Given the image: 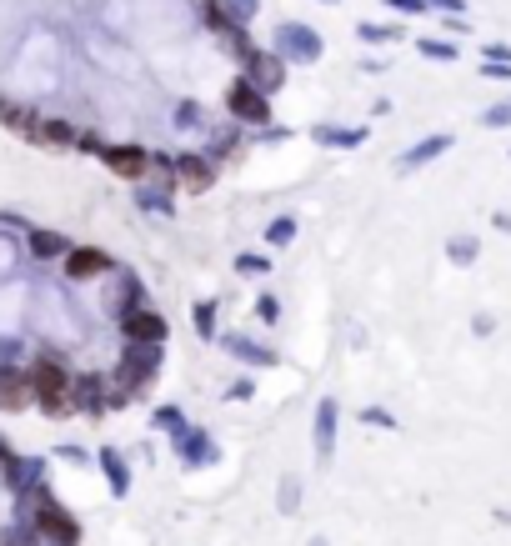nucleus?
I'll use <instances>...</instances> for the list:
<instances>
[{"label": "nucleus", "mask_w": 511, "mask_h": 546, "mask_svg": "<svg viewBox=\"0 0 511 546\" xmlns=\"http://www.w3.org/2000/svg\"><path fill=\"white\" fill-rule=\"evenodd\" d=\"M16 501H21L16 516L36 521V531H41L51 546H81V521H76L46 486H36V491H26V496H16Z\"/></svg>", "instance_id": "nucleus-1"}, {"label": "nucleus", "mask_w": 511, "mask_h": 546, "mask_svg": "<svg viewBox=\"0 0 511 546\" xmlns=\"http://www.w3.org/2000/svg\"><path fill=\"white\" fill-rule=\"evenodd\" d=\"M161 376V346H126L111 366V406H131L151 381Z\"/></svg>", "instance_id": "nucleus-2"}, {"label": "nucleus", "mask_w": 511, "mask_h": 546, "mask_svg": "<svg viewBox=\"0 0 511 546\" xmlns=\"http://www.w3.org/2000/svg\"><path fill=\"white\" fill-rule=\"evenodd\" d=\"M136 306H146V281L136 276V271H111L106 276V301H101V311L111 316V321H121V316H131Z\"/></svg>", "instance_id": "nucleus-3"}, {"label": "nucleus", "mask_w": 511, "mask_h": 546, "mask_svg": "<svg viewBox=\"0 0 511 546\" xmlns=\"http://www.w3.org/2000/svg\"><path fill=\"white\" fill-rule=\"evenodd\" d=\"M26 381H31V391H36V406H41V401L71 396V381H76V376L66 371V361H61V356H51V351H46V356H36V361L26 366Z\"/></svg>", "instance_id": "nucleus-4"}, {"label": "nucleus", "mask_w": 511, "mask_h": 546, "mask_svg": "<svg viewBox=\"0 0 511 546\" xmlns=\"http://www.w3.org/2000/svg\"><path fill=\"white\" fill-rule=\"evenodd\" d=\"M101 161H106V171H111V176L136 181V186L156 171V156H151V151H141V146H101Z\"/></svg>", "instance_id": "nucleus-5"}, {"label": "nucleus", "mask_w": 511, "mask_h": 546, "mask_svg": "<svg viewBox=\"0 0 511 546\" xmlns=\"http://www.w3.org/2000/svg\"><path fill=\"white\" fill-rule=\"evenodd\" d=\"M226 106H231V116L246 121V126H266V121H271V101H266V91H261L256 81H246V76L231 86Z\"/></svg>", "instance_id": "nucleus-6"}, {"label": "nucleus", "mask_w": 511, "mask_h": 546, "mask_svg": "<svg viewBox=\"0 0 511 546\" xmlns=\"http://www.w3.org/2000/svg\"><path fill=\"white\" fill-rule=\"evenodd\" d=\"M66 281H106L111 271H116V261H111V251H101V246H71V256H66Z\"/></svg>", "instance_id": "nucleus-7"}, {"label": "nucleus", "mask_w": 511, "mask_h": 546, "mask_svg": "<svg viewBox=\"0 0 511 546\" xmlns=\"http://www.w3.org/2000/svg\"><path fill=\"white\" fill-rule=\"evenodd\" d=\"M116 326H121L126 346H161V341H166V331H171V326H166V316H161V311H151V306H136V311H131V316H121Z\"/></svg>", "instance_id": "nucleus-8"}, {"label": "nucleus", "mask_w": 511, "mask_h": 546, "mask_svg": "<svg viewBox=\"0 0 511 546\" xmlns=\"http://www.w3.org/2000/svg\"><path fill=\"white\" fill-rule=\"evenodd\" d=\"M221 346H226L241 366H251V371H271V366H281V351L266 346V341H256V336H246V331H226Z\"/></svg>", "instance_id": "nucleus-9"}, {"label": "nucleus", "mask_w": 511, "mask_h": 546, "mask_svg": "<svg viewBox=\"0 0 511 546\" xmlns=\"http://www.w3.org/2000/svg\"><path fill=\"white\" fill-rule=\"evenodd\" d=\"M171 441H176V456H181L186 471H196V466H216V461H221V446L211 441L206 426H186V431L171 436Z\"/></svg>", "instance_id": "nucleus-10"}, {"label": "nucleus", "mask_w": 511, "mask_h": 546, "mask_svg": "<svg viewBox=\"0 0 511 546\" xmlns=\"http://www.w3.org/2000/svg\"><path fill=\"white\" fill-rule=\"evenodd\" d=\"M336 421H341L336 396H321V401H316V416H311V446H316V461H321V466L336 456Z\"/></svg>", "instance_id": "nucleus-11"}, {"label": "nucleus", "mask_w": 511, "mask_h": 546, "mask_svg": "<svg viewBox=\"0 0 511 546\" xmlns=\"http://www.w3.org/2000/svg\"><path fill=\"white\" fill-rule=\"evenodd\" d=\"M216 171H221V166H216L206 151H181V156H176V186H181V191H211V186H216Z\"/></svg>", "instance_id": "nucleus-12"}, {"label": "nucleus", "mask_w": 511, "mask_h": 546, "mask_svg": "<svg viewBox=\"0 0 511 546\" xmlns=\"http://www.w3.org/2000/svg\"><path fill=\"white\" fill-rule=\"evenodd\" d=\"M71 401H76L81 416H101V411H111V376H96V371L76 376V381H71Z\"/></svg>", "instance_id": "nucleus-13"}, {"label": "nucleus", "mask_w": 511, "mask_h": 546, "mask_svg": "<svg viewBox=\"0 0 511 546\" xmlns=\"http://www.w3.org/2000/svg\"><path fill=\"white\" fill-rule=\"evenodd\" d=\"M446 151H451V136H426V141H416L406 156H396V176H411V171L431 166V161L446 156Z\"/></svg>", "instance_id": "nucleus-14"}, {"label": "nucleus", "mask_w": 511, "mask_h": 546, "mask_svg": "<svg viewBox=\"0 0 511 546\" xmlns=\"http://www.w3.org/2000/svg\"><path fill=\"white\" fill-rule=\"evenodd\" d=\"M41 121H46V116H36L31 106H21V101H11V96H0V126H6V131H16V136L36 141Z\"/></svg>", "instance_id": "nucleus-15"}, {"label": "nucleus", "mask_w": 511, "mask_h": 546, "mask_svg": "<svg viewBox=\"0 0 511 546\" xmlns=\"http://www.w3.org/2000/svg\"><path fill=\"white\" fill-rule=\"evenodd\" d=\"M31 381L16 371V366H0V411H26L31 406Z\"/></svg>", "instance_id": "nucleus-16"}, {"label": "nucleus", "mask_w": 511, "mask_h": 546, "mask_svg": "<svg viewBox=\"0 0 511 546\" xmlns=\"http://www.w3.org/2000/svg\"><path fill=\"white\" fill-rule=\"evenodd\" d=\"M96 461H101V471H106V486H111V496H126V491H131V461H126V451H116V446H101V451H96Z\"/></svg>", "instance_id": "nucleus-17"}, {"label": "nucleus", "mask_w": 511, "mask_h": 546, "mask_svg": "<svg viewBox=\"0 0 511 546\" xmlns=\"http://www.w3.org/2000/svg\"><path fill=\"white\" fill-rule=\"evenodd\" d=\"M246 81H256L261 91H281L286 66H281V61H271V56H251V61H246Z\"/></svg>", "instance_id": "nucleus-18"}, {"label": "nucleus", "mask_w": 511, "mask_h": 546, "mask_svg": "<svg viewBox=\"0 0 511 546\" xmlns=\"http://www.w3.org/2000/svg\"><path fill=\"white\" fill-rule=\"evenodd\" d=\"M26 246H31V256H36V261H56V256L66 261V256H71V241H66L61 231H31V241H26Z\"/></svg>", "instance_id": "nucleus-19"}, {"label": "nucleus", "mask_w": 511, "mask_h": 546, "mask_svg": "<svg viewBox=\"0 0 511 546\" xmlns=\"http://www.w3.org/2000/svg\"><path fill=\"white\" fill-rule=\"evenodd\" d=\"M171 186H176V181L141 186V191H136V206H141V211H151V216H171V211H176V201H171Z\"/></svg>", "instance_id": "nucleus-20"}, {"label": "nucleus", "mask_w": 511, "mask_h": 546, "mask_svg": "<svg viewBox=\"0 0 511 546\" xmlns=\"http://www.w3.org/2000/svg\"><path fill=\"white\" fill-rule=\"evenodd\" d=\"M476 256H481V241H476L471 231H456V236L446 241V261H451V266H476Z\"/></svg>", "instance_id": "nucleus-21"}, {"label": "nucleus", "mask_w": 511, "mask_h": 546, "mask_svg": "<svg viewBox=\"0 0 511 546\" xmlns=\"http://www.w3.org/2000/svg\"><path fill=\"white\" fill-rule=\"evenodd\" d=\"M281 41H286V51L301 56V61H316V56H321V41H311V31H301V26H286Z\"/></svg>", "instance_id": "nucleus-22"}, {"label": "nucleus", "mask_w": 511, "mask_h": 546, "mask_svg": "<svg viewBox=\"0 0 511 546\" xmlns=\"http://www.w3.org/2000/svg\"><path fill=\"white\" fill-rule=\"evenodd\" d=\"M236 146H241V126L231 121V126H221V131L211 136V146H206V156H211V161L221 166V161H231V151H236Z\"/></svg>", "instance_id": "nucleus-23"}, {"label": "nucleus", "mask_w": 511, "mask_h": 546, "mask_svg": "<svg viewBox=\"0 0 511 546\" xmlns=\"http://www.w3.org/2000/svg\"><path fill=\"white\" fill-rule=\"evenodd\" d=\"M191 421H186V411L181 406H156L151 411V431H161V436H181Z\"/></svg>", "instance_id": "nucleus-24"}, {"label": "nucleus", "mask_w": 511, "mask_h": 546, "mask_svg": "<svg viewBox=\"0 0 511 546\" xmlns=\"http://www.w3.org/2000/svg\"><path fill=\"white\" fill-rule=\"evenodd\" d=\"M311 136H316L321 146H341V151H351V146L366 141V131H346V126H316Z\"/></svg>", "instance_id": "nucleus-25"}, {"label": "nucleus", "mask_w": 511, "mask_h": 546, "mask_svg": "<svg viewBox=\"0 0 511 546\" xmlns=\"http://www.w3.org/2000/svg\"><path fill=\"white\" fill-rule=\"evenodd\" d=\"M191 326H196V336H201V341H221V331H216V301H211V296H206V301H196Z\"/></svg>", "instance_id": "nucleus-26"}, {"label": "nucleus", "mask_w": 511, "mask_h": 546, "mask_svg": "<svg viewBox=\"0 0 511 546\" xmlns=\"http://www.w3.org/2000/svg\"><path fill=\"white\" fill-rule=\"evenodd\" d=\"M261 241H266V246H276V251H281V246H291V241H296V216H276V221H266Z\"/></svg>", "instance_id": "nucleus-27"}, {"label": "nucleus", "mask_w": 511, "mask_h": 546, "mask_svg": "<svg viewBox=\"0 0 511 546\" xmlns=\"http://www.w3.org/2000/svg\"><path fill=\"white\" fill-rule=\"evenodd\" d=\"M276 506H281V516H296V511H301V476H281Z\"/></svg>", "instance_id": "nucleus-28"}, {"label": "nucleus", "mask_w": 511, "mask_h": 546, "mask_svg": "<svg viewBox=\"0 0 511 546\" xmlns=\"http://www.w3.org/2000/svg\"><path fill=\"white\" fill-rule=\"evenodd\" d=\"M236 271H241V276H271V256H261V251H241V256H236Z\"/></svg>", "instance_id": "nucleus-29"}, {"label": "nucleus", "mask_w": 511, "mask_h": 546, "mask_svg": "<svg viewBox=\"0 0 511 546\" xmlns=\"http://www.w3.org/2000/svg\"><path fill=\"white\" fill-rule=\"evenodd\" d=\"M176 131H206V111H201L196 101H186V106L176 111Z\"/></svg>", "instance_id": "nucleus-30"}, {"label": "nucleus", "mask_w": 511, "mask_h": 546, "mask_svg": "<svg viewBox=\"0 0 511 546\" xmlns=\"http://www.w3.org/2000/svg\"><path fill=\"white\" fill-rule=\"evenodd\" d=\"M256 321H261V326H276V321H281V296L261 291V296H256Z\"/></svg>", "instance_id": "nucleus-31"}, {"label": "nucleus", "mask_w": 511, "mask_h": 546, "mask_svg": "<svg viewBox=\"0 0 511 546\" xmlns=\"http://www.w3.org/2000/svg\"><path fill=\"white\" fill-rule=\"evenodd\" d=\"M361 421H366V426H381V431H396V416H391V411H381V406H366V411H361Z\"/></svg>", "instance_id": "nucleus-32"}, {"label": "nucleus", "mask_w": 511, "mask_h": 546, "mask_svg": "<svg viewBox=\"0 0 511 546\" xmlns=\"http://www.w3.org/2000/svg\"><path fill=\"white\" fill-rule=\"evenodd\" d=\"M21 351H26V346H21L16 336H0V366H16V361H21Z\"/></svg>", "instance_id": "nucleus-33"}, {"label": "nucleus", "mask_w": 511, "mask_h": 546, "mask_svg": "<svg viewBox=\"0 0 511 546\" xmlns=\"http://www.w3.org/2000/svg\"><path fill=\"white\" fill-rule=\"evenodd\" d=\"M251 396H256V381L251 376H241V381L226 386V401H251Z\"/></svg>", "instance_id": "nucleus-34"}, {"label": "nucleus", "mask_w": 511, "mask_h": 546, "mask_svg": "<svg viewBox=\"0 0 511 546\" xmlns=\"http://www.w3.org/2000/svg\"><path fill=\"white\" fill-rule=\"evenodd\" d=\"M486 126H491V131H501V126H511V101H501V106H491V111H486Z\"/></svg>", "instance_id": "nucleus-35"}, {"label": "nucleus", "mask_w": 511, "mask_h": 546, "mask_svg": "<svg viewBox=\"0 0 511 546\" xmlns=\"http://www.w3.org/2000/svg\"><path fill=\"white\" fill-rule=\"evenodd\" d=\"M256 141H261V146H281V141H286V131H281V126H276V131H271V126H261V131H256Z\"/></svg>", "instance_id": "nucleus-36"}, {"label": "nucleus", "mask_w": 511, "mask_h": 546, "mask_svg": "<svg viewBox=\"0 0 511 546\" xmlns=\"http://www.w3.org/2000/svg\"><path fill=\"white\" fill-rule=\"evenodd\" d=\"M56 456H61V461H76V466H81V461H91V451H81V446H61Z\"/></svg>", "instance_id": "nucleus-37"}, {"label": "nucleus", "mask_w": 511, "mask_h": 546, "mask_svg": "<svg viewBox=\"0 0 511 546\" xmlns=\"http://www.w3.org/2000/svg\"><path fill=\"white\" fill-rule=\"evenodd\" d=\"M471 331H476V336H491V331H496V316H476Z\"/></svg>", "instance_id": "nucleus-38"}, {"label": "nucleus", "mask_w": 511, "mask_h": 546, "mask_svg": "<svg viewBox=\"0 0 511 546\" xmlns=\"http://www.w3.org/2000/svg\"><path fill=\"white\" fill-rule=\"evenodd\" d=\"M311 546H331V541H326V536H311Z\"/></svg>", "instance_id": "nucleus-39"}, {"label": "nucleus", "mask_w": 511, "mask_h": 546, "mask_svg": "<svg viewBox=\"0 0 511 546\" xmlns=\"http://www.w3.org/2000/svg\"><path fill=\"white\" fill-rule=\"evenodd\" d=\"M241 6H251V0H241Z\"/></svg>", "instance_id": "nucleus-40"}]
</instances>
